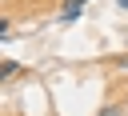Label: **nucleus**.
Listing matches in <instances>:
<instances>
[{
    "label": "nucleus",
    "mask_w": 128,
    "mask_h": 116,
    "mask_svg": "<svg viewBox=\"0 0 128 116\" xmlns=\"http://www.w3.org/2000/svg\"><path fill=\"white\" fill-rule=\"evenodd\" d=\"M88 0H64V12H60V24H72L76 16H80V8H84Z\"/></svg>",
    "instance_id": "obj_1"
},
{
    "label": "nucleus",
    "mask_w": 128,
    "mask_h": 116,
    "mask_svg": "<svg viewBox=\"0 0 128 116\" xmlns=\"http://www.w3.org/2000/svg\"><path fill=\"white\" fill-rule=\"evenodd\" d=\"M16 72H20V64H16V60H4V64H0V76H4V80H8V76H16Z\"/></svg>",
    "instance_id": "obj_2"
},
{
    "label": "nucleus",
    "mask_w": 128,
    "mask_h": 116,
    "mask_svg": "<svg viewBox=\"0 0 128 116\" xmlns=\"http://www.w3.org/2000/svg\"><path fill=\"white\" fill-rule=\"evenodd\" d=\"M100 116H120V108H104V112H100Z\"/></svg>",
    "instance_id": "obj_3"
},
{
    "label": "nucleus",
    "mask_w": 128,
    "mask_h": 116,
    "mask_svg": "<svg viewBox=\"0 0 128 116\" xmlns=\"http://www.w3.org/2000/svg\"><path fill=\"white\" fill-rule=\"evenodd\" d=\"M116 8H124V12H128V0H116Z\"/></svg>",
    "instance_id": "obj_4"
}]
</instances>
